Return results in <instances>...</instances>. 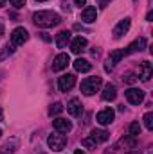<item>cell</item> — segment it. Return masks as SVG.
I'll return each mask as SVG.
<instances>
[{
    "label": "cell",
    "mask_w": 153,
    "mask_h": 154,
    "mask_svg": "<svg viewBox=\"0 0 153 154\" xmlns=\"http://www.w3.org/2000/svg\"><path fill=\"white\" fill-rule=\"evenodd\" d=\"M33 22L38 27L49 29V27H56L61 22V16L58 13H54V11H38V13L33 14Z\"/></svg>",
    "instance_id": "cell-1"
},
{
    "label": "cell",
    "mask_w": 153,
    "mask_h": 154,
    "mask_svg": "<svg viewBox=\"0 0 153 154\" xmlns=\"http://www.w3.org/2000/svg\"><path fill=\"white\" fill-rule=\"evenodd\" d=\"M101 84H103V79L101 77H86L83 82H81V91L85 93V95H94L96 91H99V88H101Z\"/></svg>",
    "instance_id": "cell-2"
},
{
    "label": "cell",
    "mask_w": 153,
    "mask_h": 154,
    "mask_svg": "<svg viewBox=\"0 0 153 154\" xmlns=\"http://www.w3.org/2000/svg\"><path fill=\"white\" fill-rule=\"evenodd\" d=\"M47 143H49V147L52 149V151H63L65 149V145H67V138H65V134H61V133H56V134H50L49 138H47Z\"/></svg>",
    "instance_id": "cell-3"
},
{
    "label": "cell",
    "mask_w": 153,
    "mask_h": 154,
    "mask_svg": "<svg viewBox=\"0 0 153 154\" xmlns=\"http://www.w3.org/2000/svg\"><path fill=\"white\" fill-rule=\"evenodd\" d=\"M27 39H29V32H27L24 27H16V29L11 32V43H13V47L24 45Z\"/></svg>",
    "instance_id": "cell-4"
},
{
    "label": "cell",
    "mask_w": 153,
    "mask_h": 154,
    "mask_svg": "<svg viewBox=\"0 0 153 154\" xmlns=\"http://www.w3.org/2000/svg\"><path fill=\"white\" fill-rule=\"evenodd\" d=\"M126 100L130 102V104H133V106H139L142 100H144V91L142 90H137V88H130V90H126Z\"/></svg>",
    "instance_id": "cell-5"
},
{
    "label": "cell",
    "mask_w": 153,
    "mask_h": 154,
    "mask_svg": "<svg viewBox=\"0 0 153 154\" xmlns=\"http://www.w3.org/2000/svg\"><path fill=\"white\" fill-rule=\"evenodd\" d=\"M115 118V111L112 108H105V109H101L97 116H96V120L101 124V125H108V124H112Z\"/></svg>",
    "instance_id": "cell-6"
},
{
    "label": "cell",
    "mask_w": 153,
    "mask_h": 154,
    "mask_svg": "<svg viewBox=\"0 0 153 154\" xmlns=\"http://www.w3.org/2000/svg\"><path fill=\"white\" fill-rule=\"evenodd\" d=\"M76 84V75L74 74H65L58 79V88L60 91H69L72 86Z\"/></svg>",
    "instance_id": "cell-7"
},
{
    "label": "cell",
    "mask_w": 153,
    "mask_h": 154,
    "mask_svg": "<svg viewBox=\"0 0 153 154\" xmlns=\"http://www.w3.org/2000/svg\"><path fill=\"white\" fill-rule=\"evenodd\" d=\"M69 63H70V57H69V54H58V56L54 57L52 70H54V72H61V70H65V68L69 66Z\"/></svg>",
    "instance_id": "cell-8"
},
{
    "label": "cell",
    "mask_w": 153,
    "mask_h": 154,
    "mask_svg": "<svg viewBox=\"0 0 153 154\" xmlns=\"http://www.w3.org/2000/svg\"><path fill=\"white\" fill-rule=\"evenodd\" d=\"M130 25H132V20H130V18H124V20H121V22H119V23L114 27V31H112L114 38L119 39L122 34H126V32L130 31Z\"/></svg>",
    "instance_id": "cell-9"
},
{
    "label": "cell",
    "mask_w": 153,
    "mask_h": 154,
    "mask_svg": "<svg viewBox=\"0 0 153 154\" xmlns=\"http://www.w3.org/2000/svg\"><path fill=\"white\" fill-rule=\"evenodd\" d=\"M52 127H54L58 133H69V131L72 129V122H70V120H67V118L58 116V118H54V120H52Z\"/></svg>",
    "instance_id": "cell-10"
},
{
    "label": "cell",
    "mask_w": 153,
    "mask_h": 154,
    "mask_svg": "<svg viewBox=\"0 0 153 154\" xmlns=\"http://www.w3.org/2000/svg\"><path fill=\"white\" fill-rule=\"evenodd\" d=\"M67 111H69V115L70 116H79L83 113V106H81V100L79 99H70L69 102H67Z\"/></svg>",
    "instance_id": "cell-11"
},
{
    "label": "cell",
    "mask_w": 153,
    "mask_h": 154,
    "mask_svg": "<svg viewBox=\"0 0 153 154\" xmlns=\"http://www.w3.org/2000/svg\"><path fill=\"white\" fill-rule=\"evenodd\" d=\"M142 48H146V38L135 39V41H133V43H130V45L126 47V50H122V52H124V56H128V54H135V52H141Z\"/></svg>",
    "instance_id": "cell-12"
},
{
    "label": "cell",
    "mask_w": 153,
    "mask_h": 154,
    "mask_svg": "<svg viewBox=\"0 0 153 154\" xmlns=\"http://www.w3.org/2000/svg\"><path fill=\"white\" fill-rule=\"evenodd\" d=\"M122 57H124V52H122V50H114V52H110V56H108V59H106V65H105V70L110 72V70L114 68L115 63H119Z\"/></svg>",
    "instance_id": "cell-13"
},
{
    "label": "cell",
    "mask_w": 153,
    "mask_h": 154,
    "mask_svg": "<svg viewBox=\"0 0 153 154\" xmlns=\"http://www.w3.org/2000/svg\"><path fill=\"white\" fill-rule=\"evenodd\" d=\"M85 48H86V38H83V36H76V38L70 41V50H72L74 54H81V52H85Z\"/></svg>",
    "instance_id": "cell-14"
},
{
    "label": "cell",
    "mask_w": 153,
    "mask_h": 154,
    "mask_svg": "<svg viewBox=\"0 0 153 154\" xmlns=\"http://www.w3.org/2000/svg\"><path fill=\"white\" fill-rule=\"evenodd\" d=\"M96 18H97V9H96V7L88 5V7L83 9V13H81V20H83L85 23H92V22H96Z\"/></svg>",
    "instance_id": "cell-15"
},
{
    "label": "cell",
    "mask_w": 153,
    "mask_h": 154,
    "mask_svg": "<svg viewBox=\"0 0 153 154\" xmlns=\"http://www.w3.org/2000/svg\"><path fill=\"white\" fill-rule=\"evenodd\" d=\"M151 72H153V68H151V63L150 61H144L141 66H139V79L141 81H150V77H151Z\"/></svg>",
    "instance_id": "cell-16"
},
{
    "label": "cell",
    "mask_w": 153,
    "mask_h": 154,
    "mask_svg": "<svg viewBox=\"0 0 153 154\" xmlns=\"http://www.w3.org/2000/svg\"><path fill=\"white\" fill-rule=\"evenodd\" d=\"M69 41H70V32L69 31H61V32L56 34V45H58V48H65Z\"/></svg>",
    "instance_id": "cell-17"
},
{
    "label": "cell",
    "mask_w": 153,
    "mask_h": 154,
    "mask_svg": "<svg viewBox=\"0 0 153 154\" xmlns=\"http://www.w3.org/2000/svg\"><path fill=\"white\" fill-rule=\"evenodd\" d=\"M101 97H103V100H114L115 97H117V90H115L114 84H106L105 86V90H103V93H101Z\"/></svg>",
    "instance_id": "cell-18"
},
{
    "label": "cell",
    "mask_w": 153,
    "mask_h": 154,
    "mask_svg": "<svg viewBox=\"0 0 153 154\" xmlns=\"http://www.w3.org/2000/svg\"><path fill=\"white\" fill-rule=\"evenodd\" d=\"M72 65H74L76 72H90V68H92V65H90L86 59H83V57H77Z\"/></svg>",
    "instance_id": "cell-19"
},
{
    "label": "cell",
    "mask_w": 153,
    "mask_h": 154,
    "mask_svg": "<svg viewBox=\"0 0 153 154\" xmlns=\"http://www.w3.org/2000/svg\"><path fill=\"white\" fill-rule=\"evenodd\" d=\"M18 147V140H9L7 143H4V147H2V152L0 154H13L15 152V149Z\"/></svg>",
    "instance_id": "cell-20"
},
{
    "label": "cell",
    "mask_w": 153,
    "mask_h": 154,
    "mask_svg": "<svg viewBox=\"0 0 153 154\" xmlns=\"http://www.w3.org/2000/svg\"><path fill=\"white\" fill-rule=\"evenodd\" d=\"M90 134L96 138V142H97V143H99V142H106V140H108V133H106V131H103V129H94Z\"/></svg>",
    "instance_id": "cell-21"
},
{
    "label": "cell",
    "mask_w": 153,
    "mask_h": 154,
    "mask_svg": "<svg viewBox=\"0 0 153 154\" xmlns=\"http://www.w3.org/2000/svg\"><path fill=\"white\" fill-rule=\"evenodd\" d=\"M141 131H142V127H141V124H139V122H133V124H130V136L137 138V136L141 134Z\"/></svg>",
    "instance_id": "cell-22"
},
{
    "label": "cell",
    "mask_w": 153,
    "mask_h": 154,
    "mask_svg": "<svg viewBox=\"0 0 153 154\" xmlns=\"http://www.w3.org/2000/svg\"><path fill=\"white\" fill-rule=\"evenodd\" d=\"M63 111V104L61 102H54L52 106H50V109H49V115L52 116V115H60Z\"/></svg>",
    "instance_id": "cell-23"
},
{
    "label": "cell",
    "mask_w": 153,
    "mask_h": 154,
    "mask_svg": "<svg viewBox=\"0 0 153 154\" xmlns=\"http://www.w3.org/2000/svg\"><path fill=\"white\" fill-rule=\"evenodd\" d=\"M81 143H83L85 147H88V149H96V145H97V142H96V138H94L92 134H90V136H86Z\"/></svg>",
    "instance_id": "cell-24"
},
{
    "label": "cell",
    "mask_w": 153,
    "mask_h": 154,
    "mask_svg": "<svg viewBox=\"0 0 153 154\" xmlns=\"http://www.w3.org/2000/svg\"><path fill=\"white\" fill-rule=\"evenodd\" d=\"M144 125H146L148 131L153 129V113H146V115H144Z\"/></svg>",
    "instance_id": "cell-25"
},
{
    "label": "cell",
    "mask_w": 153,
    "mask_h": 154,
    "mask_svg": "<svg viewBox=\"0 0 153 154\" xmlns=\"http://www.w3.org/2000/svg\"><path fill=\"white\" fill-rule=\"evenodd\" d=\"M9 2H11V5L16 7V9H20V7L25 5V0H9Z\"/></svg>",
    "instance_id": "cell-26"
},
{
    "label": "cell",
    "mask_w": 153,
    "mask_h": 154,
    "mask_svg": "<svg viewBox=\"0 0 153 154\" xmlns=\"http://www.w3.org/2000/svg\"><path fill=\"white\" fill-rule=\"evenodd\" d=\"M124 81H126L128 84H133V82L137 81V77L133 75V74H126V75H124Z\"/></svg>",
    "instance_id": "cell-27"
},
{
    "label": "cell",
    "mask_w": 153,
    "mask_h": 154,
    "mask_svg": "<svg viewBox=\"0 0 153 154\" xmlns=\"http://www.w3.org/2000/svg\"><path fill=\"white\" fill-rule=\"evenodd\" d=\"M74 4H76L77 7H81V5H85V4H86V0H74Z\"/></svg>",
    "instance_id": "cell-28"
},
{
    "label": "cell",
    "mask_w": 153,
    "mask_h": 154,
    "mask_svg": "<svg viewBox=\"0 0 153 154\" xmlns=\"http://www.w3.org/2000/svg\"><path fill=\"white\" fill-rule=\"evenodd\" d=\"M4 36V23H2V20H0V38Z\"/></svg>",
    "instance_id": "cell-29"
},
{
    "label": "cell",
    "mask_w": 153,
    "mask_h": 154,
    "mask_svg": "<svg viewBox=\"0 0 153 154\" xmlns=\"http://www.w3.org/2000/svg\"><path fill=\"white\" fill-rule=\"evenodd\" d=\"M0 120H4V109L0 108Z\"/></svg>",
    "instance_id": "cell-30"
},
{
    "label": "cell",
    "mask_w": 153,
    "mask_h": 154,
    "mask_svg": "<svg viewBox=\"0 0 153 154\" xmlns=\"http://www.w3.org/2000/svg\"><path fill=\"white\" fill-rule=\"evenodd\" d=\"M74 154H85V151H81V149H76V152Z\"/></svg>",
    "instance_id": "cell-31"
},
{
    "label": "cell",
    "mask_w": 153,
    "mask_h": 154,
    "mask_svg": "<svg viewBox=\"0 0 153 154\" xmlns=\"http://www.w3.org/2000/svg\"><path fill=\"white\" fill-rule=\"evenodd\" d=\"M108 2H110V0H101V5H106Z\"/></svg>",
    "instance_id": "cell-32"
},
{
    "label": "cell",
    "mask_w": 153,
    "mask_h": 154,
    "mask_svg": "<svg viewBox=\"0 0 153 154\" xmlns=\"http://www.w3.org/2000/svg\"><path fill=\"white\" fill-rule=\"evenodd\" d=\"M126 154H141L139 151H132V152H126Z\"/></svg>",
    "instance_id": "cell-33"
},
{
    "label": "cell",
    "mask_w": 153,
    "mask_h": 154,
    "mask_svg": "<svg viewBox=\"0 0 153 154\" xmlns=\"http://www.w3.org/2000/svg\"><path fill=\"white\" fill-rule=\"evenodd\" d=\"M4 4H5V0H0V7H4Z\"/></svg>",
    "instance_id": "cell-34"
},
{
    "label": "cell",
    "mask_w": 153,
    "mask_h": 154,
    "mask_svg": "<svg viewBox=\"0 0 153 154\" xmlns=\"http://www.w3.org/2000/svg\"><path fill=\"white\" fill-rule=\"evenodd\" d=\"M36 2H47V0H36Z\"/></svg>",
    "instance_id": "cell-35"
},
{
    "label": "cell",
    "mask_w": 153,
    "mask_h": 154,
    "mask_svg": "<svg viewBox=\"0 0 153 154\" xmlns=\"http://www.w3.org/2000/svg\"><path fill=\"white\" fill-rule=\"evenodd\" d=\"M0 134H2V129H0Z\"/></svg>",
    "instance_id": "cell-36"
},
{
    "label": "cell",
    "mask_w": 153,
    "mask_h": 154,
    "mask_svg": "<svg viewBox=\"0 0 153 154\" xmlns=\"http://www.w3.org/2000/svg\"><path fill=\"white\" fill-rule=\"evenodd\" d=\"M41 154H45V152H41Z\"/></svg>",
    "instance_id": "cell-37"
}]
</instances>
